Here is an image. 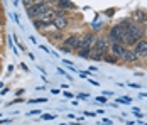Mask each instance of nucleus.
Returning a JSON list of instances; mask_svg holds the SVG:
<instances>
[{
	"label": "nucleus",
	"instance_id": "7ed1b4c3",
	"mask_svg": "<svg viewBox=\"0 0 147 125\" xmlns=\"http://www.w3.org/2000/svg\"><path fill=\"white\" fill-rule=\"evenodd\" d=\"M46 12H49V2H34L32 7L27 9V15L30 19H39Z\"/></svg>",
	"mask_w": 147,
	"mask_h": 125
},
{
	"label": "nucleus",
	"instance_id": "ddd939ff",
	"mask_svg": "<svg viewBox=\"0 0 147 125\" xmlns=\"http://www.w3.org/2000/svg\"><path fill=\"white\" fill-rule=\"evenodd\" d=\"M96 101H100V103H107V100H105V98H102V97L96 98Z\"/></svg>",
	"mask_w": 147,
	"mask_h": 125
},
{
	"label": "nucleus",
	"instance_id": "0eeeda50",
	"mask_svg": "<svg viewBox=\"0 0 147 125\" xmlns=\"http://www.w3.org/2000/svg\"><path fill=\"white\" fill-rule=\"evenodd\" d=\"M125 51H127V46L125 44H112L110 46V54L115 56V57H123V54H125Z\"/></svg>",
	"mask_w": 147,
	"mask_h": 125
},
{
	"label": "nucleus",
	"instance_id": "9d476101",
	"mask_svg": "<svg viewBox=\"0 0 147 125\" xmlns=\"http://www.w3.org/2000/svg\"><path fill=\"white\" fill-rule=\"evenodd\" d=\"M56 5H58L59 9H63V10H66V9H76V5H74L73 2H64V0L56 2Z\"/></svg>",
	"mask_w": 147,
	"mask_h": 125
},
{
	"label": "nucleus",
	"instance_id": "39448f33",
	"mask_svg": "<svg viewBox=\"0 0 147 125\" xmlns=\"http://www.w3.org/2000/svg\"><path fill=\"white\" fill-rule=\"evenodd\" d=\"M80 36L78 34H71L66 41L63 42V51H66V53H69V51H73V49H76V47H80Z\"/></svg>",
	"mask_w": 147,
	"mask_h": 125
},
{
	"label": "nucleus",
	"instance_id": "9b49d317",
	"mask_svg": "<svg viewBox=\"0 0 147 125\" xmlns=\"http://www.w3.org/2000/svg\"><path fill=\"white\" fill-rule=\"evenodd\" d=\"M134 19H139V22H142V24H147V15L144 14V12H140V10L134 12Z\"/></svg>",
	"mask_w": 147,
	"mask_h": 125
},
{
	"label": "nucleus",
	"instance_id": "6e6552de",
	"mask_svg": "<svg viewBox=\"0 0 147 125\" xmlns=\"http://www.w3.org/2000/svg\"><path fill=\"white\" fill-rule=\"evenodd\" d=\"M59 30H63V29H66L69 26V20H68V17L66 15H63V17H54V22H53Z\"/></svg>",
	"mask_w": 147,
	"mask_h": 125
},
{
	"label": "nucleus",
	"instance_id": "1a4fd4ad",
	"mask_svg": "<svg viewBox=\"0 0 147 125\" xmlns=\"http://www.w3.org/2000/svg\"><path fill=\"white\" fill-rule=\"evenodd\" d=\"M122 59H123V61H127V63H135V61L139 59V56L135 54V51H134V49L127 47V51H125V54H123Z\"/></svg>",
	"mask_w": 147,
	"mask_h": 125
},
{
	"label": "nucleus",
	"instance_id": "f03ea898",
	"mask_svg": "<svg viewBox=\"0 0 147 125\" xmlns=\"http://www.w3.org/2000/svg\"><path fill=\"white\" fill-rule=\"evenodd\" d=\"M108 53H110V46L107 44L105 37L96 36V37H95V42H93V46H91V56H90V57L95 59V61H102Z\"/></svg>",
	"mask_w": 147,
	"mask_h": 125
},
{
	"label": "nucleus",
	"instance_id": "f257e3e1",
	"mask_svg": "<svg viewBox=\"0 0 147 125\" xmlns=\"http://www.w3.org/2000/svg\"><path fill=\"white\" fill-rule=\"evenodd\" d=\"M125 30V46H135L140 39H144V26L135 20H123L120 24Z\"/></svg>",
	"mask_w": 147,
	"mask_h": 125
},
{
	"label": "nucleus",
	"instance_id": "2eb2a0df",
	"mask_svg": "<svg viewBox=\"0 0 147 125\" xmlns=\"http://www.w3.org/2000/svg\"><path fill=\"white\" fill-rule=\"evenodd\" d=\"M0 27H2V19H0Z\"/></svg>",
	"mask_w": 147,
	"mask_h": 125
},
{
	"label": "nucleus",
	"instance_id": "4468645a",
	"mask_svg": "<svg viewBox=\"0 0 147 125\" xmlns=\"http://www.w3.org/2000/svg\"><path fill=\"white\" fill-rule=\"evenodd\" d=\"M54 117H56V115H44L46 120H51V118H54Z\"/></svg>",
	"mask_w": 147,
	"mask_h": 125
},
{
	"label": "nucleus",
	"instance_id": "f8f14e48",
	"mask_svg": "<svg viewBox=\"0 0 147 125\" xmlns=\"http://www.w3.org/2000/svg\"><path fill=\"white\" fill-rule=\"evenodd\" d=\"M103 61H105V63H110V64H115V63H117V57H115V56H112L110 53H108V54L103 57Z\"/></svg>",
	"mask_w": 147,
	"mask_h": 125
},
{
	"label": "nucleus",
	"instance_id": "20e7f679",
	"mask_svg": "<svg viewBox=\"0 0 147 125\" xmlns=\"http://www.w3.org/2000/svg\"><path fill=\"white\" fill-rule=\"evenodd\" d=\"M108 41L112 44H125V30L120 24L113 26L108 30Z\"/></svg>",
	"mask_w": 147,
	"mask_h": 125
},
{
	"label": "nucleus",
	"instance_id": "423d86ee",
	"mask_svg": "<svg viewBox=\"0 0 147 125\" xmlns=\"http://www.w3.org/2000/svg\"><path fill=\"white\" fill-rule=\"evenodd\" d=\"M134 51L139 57H147V39H140L134 46Z\"/></svg>",
	"mask_w": 147,
	"mask_h": 125
}]
</instances>
